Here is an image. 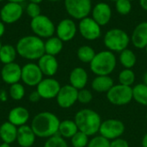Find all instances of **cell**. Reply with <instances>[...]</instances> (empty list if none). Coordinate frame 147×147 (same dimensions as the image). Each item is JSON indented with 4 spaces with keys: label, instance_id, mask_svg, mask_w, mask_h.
I'll list each match as a JSON object with an SVG mask.
<instances>
[{
    "label": "cell",
    "instance_id": "6da1fadb",
    "mask_svg": "<svg viewBox=\"0 0 147 147\" xmlns=\"http://www.w3.org/2000/svg\"><path fill=\"white\" fill-rule=\"evenodd\" d=\"M59 124L60 121L56 115L44 111L34 116L30 127L36 137L48 139L58 134Z\"/></svg>",
    "mask_w": 147,
    "mask_h": 147
},
{
    "label": "cell",
    "instance_id": "7a4b0ae2",
    "mask_svg": "<svg viewBox=\"0 0 147 147\" xmlns=\"http://www.w3.org/2000/svg\"><path fill=\"white\" fill-rule=\"evenodd\" d=\"M17 54L28 60H38L45 54L44 40L34 35H26L18 40L16 45Z\"/></svg>",
    "mask_w": 147,
    "mask_h": 147
},
{
    "label": "cell",
    "instance_id": "3957f363",
    "mask_svg": "<svg viewBox=\"0 0 147 147\" xmlns=\"http://www.w3.org/2000/svg\"><path fill=\"white\" fill-rule=\"evenodd\" d=\"M74 121L78 131L85 134L89 137L98 134L102 124L99 114L90 109H83L78 111L75 115Z\"/></svg>",
    "mask_w": 147,
    "mask_h": 147
},
{
    "label": "cell",
    "instance_id": "277c9868",
    "mask_svg": "<svg viewBox=\"0 0 147 147\" xmlns=\"http://www.w3.org/2000/svg\"><path fill=\"white\" fill-rule=\"evenodd\" d=\"M116 57L109 50L101 51L90 63L91 71L96 76H109L116 67Z\"/></svg>",
    "mask_w": 147,
    "mask_h": 147
},
{
    "label": "cell",
    "instance_id": "5b68a950",
    "mask_svg": "<svg viewBox=\"0 0 147 147\" xmlns=\"http://www.w3.org/2000/svg\"><path fill=\"white\" fill-rule=\"evenodd\" d=\"M131 39L127 32L121 28H112L107 31L104 35L103 42L108 50L121 53L127 48Z\"/></svg>",
    "mask_w": 147,
    "mask_h": 147
},
{
    "label": "cell",
    "instance_id": "8992f818",
    "mask_svg": "<svg viewBox=\"0 0 147 147\" xmlns=\"http://www.w3.org/2000/svg\"><path fill=\"white\" fill-rule=\"evenodd\" d=\"M30 28L34 35L41 39H48L54 35L56 26L48 16L41 14L31 19Z\"/></svg>",
    "mask_w": 147,
    "mask_h": 147
},
{
    "label": "cell",
    "instance_id": "52a82bcc",
    "mask_svg": "<svg viewBox=\"0 0 147 147\" xmlns=\"http://www.w3.org/2000/svg\"><path fill=\"white\" fill-rule=\"evenodd\" d=\"M65 9L68 15L76 20H82L91 13V0H65Z\"/></svg>",
    "mask_w": 147,
    "mask_h": 147
},
{
    "label": "cell",
    "instance_id": "ba28073f",
    "mask_svg": "<svg viewBox=\"0 0 147 147\" xmlns=\"http://www.w3.org/2000/svg\"><path fill=\"white\" fill-rule=\"evenodd\" d=\"M107 98L113 105H126L133 100V88L120 84L114 85L107 92Z\"/></svg>",
    "mask_w": 147,
    "mask_h": 147
},
{
    "label": "cell",
    "instance_id": "9c48e42d",
    "mask_svg": "<svg viewBox=\"0 0 147 147\" xmlns=\"http://www.w3.org/2000/svg\"><path fill=\"white\" fill-rule=\"evenodd\" d=\"M125 132L124 123L117 119H108L104 121H102L99 134L102 137L106 138L109 140H113L121 136Z\"/></svg>",
    "mask_w": 147,
    "mask_h": 147
},
{
    "label": "cell",
    "instance_id": "30bf717a",
    "mask_svg": "<svg viewBox=\"0 0 147 147\" xmlns=\"http://www.w3.org/2000/svg\"><path fill=\"white\" fill-rule=\"evenodd\" d=\"M43 73L37 64L29 62L25 64L22 67V83L29 87H36L39 83L43 79Z\"/></svg>",
    "mask_w": 147,
    "mask_h": 147
},
{
    "label": "cell",
    "instance_id": "8fae6325",
    "mask_svg": "<svg viewBox=\"0 0 147 147\" xmlns=\"http://www.w3.org/2000/svg\"><path fill=\"white\" fill-rule=\"evenodd\" d=\"M24 13L22 3L7 2L0 9V20L5 24H12L18 22Z\"/></svg>",
    "mask_w": 147,
    "mask_h": 147
},
{
    "label": "cell",
    "instance_id": "7c38bea8",
    "mask_svg": "<svg viewBox=\"0 0 147 147\" xmlns=\"http://www.w3.org/2000/svg\"><path fill=\"white\" fill-rule=\"evenodd\" d=\"M78 28L81 36L88 40H95L102 34L101 26L92 17L87 16L80 20Z\"/></svg>",
    "mask_w": 147,
    "mask_h": 147
},
{
    "label": "cell",
    "instance_id": "4fadbf2b",
    "mask_svg": "<svg viewBox=\"0 0 147 147\" xmlns=\"http://www.w3.org/2000/svg\"><path fill=\"white\" fill-rule=\"evenodd\" d=\"M61 85L58 80L53 78H43L36 86V90L42 99L56 98Z\"/></svg>",
    "mask_w": 147,
    "mask_h": 147
},
{
    "label": "cell",
    "instance_id": "5bb4252c",
    "mask_svg": "<svg viewBox=\"0 0 147 147\" xmlns=\"http://www.w3.org/2000/svg\"><path fill=\"white\" fill-rule=\"evenodd\" d=\"M78 90H77L71 84L61 86L56 96L58 105L61 109H69L72 107L76 103V102H78Z\"/></svg>",
    "mask_w": 147,
    "mask_h": 147
},
{
    "label": "cell",
    "instance_id": "9a60e30c",
    "mask_svg": "<svg viewBox=\"0 0 147 147\" xmlns=\"http://www.w3.org/2000/svg\"><path fill=\"white\" fill-rule=\"evenodd\" d=\"M78 32V27L75 22L71 18H65L61 20L56 26L55 34L63 42H68L71 40Z\"/></svg>",
    "mask_w": 147,
    "mask_h": 147
},
{
    "label": "cell",
    "instance_id": "2e32d148",
    "mask_svg": "<svg viewBox=\"0 0 147 147\" xmlns=\"http://www.w3.org/2000/svg\"><path fill=\"white\" fill-rule=\"evenodd\" d=\"M22 78V67L16 62L3 65L1 70V78L7 84L19 83Z\"/></svg>",
    "mask_w": 147,
    "mask_h": 147
},
{
    "label": "cell",
    "instance_id": "e0dca14e",
    "mask_svg": "<svg viewBox=\"0 0 147 147\" xmlns=\"http://www.w3.org/2000/svg\"><path fill=\"white\" fill-rule=\"evenodd\" d=\"M92 18L102 27L107 25L112 17V9L109 4L104 2L96 3L91 10Z\"/></svg>",
    "mask_w": 147,
    "mask_h": 147
},
{
    "label": "cell",
    "instance_id": "ac0fdd59",
    "mask_svg": "<svg viewBox=\"0 0 147 147\" xmlns=\"http://www.w3.org/2000/svg\"><path fill=\"white\" fill-rule=\"evenodd\" d=\"M40 67L41 72L47 78H53L58 71L59 69V62L55 56L45 53L42 55L37 63Z\"/></svg>",
    "mask_w": 147,
    "mask_h": 147
},
{
    "label": "cell",
    "instance_id": "d6986e66",
    "mask_svg": "<svg viewBox=\"0 0 147 147\" xmlns=\"http://www.w3.org/2000/svg\"><path fill=\"white\" fill-rule=\"evenodd\" d=\"M133 45L139 49H145L147 46V22L138 24L134 29L131 36Z\"/></svg>",
    "mask_w": 147,
    "mask_h": 147
},
{
    "label": "cell",
    "instance_id": "ffe728a7",
    "mask_svg": "<svg viewBox=\"0 0 147 147\" xmlns=\"http://www.w3.org/2000/svg\"><path fill=\"white\" fill-rule=\"evenodd\" d=\"M29 118L30 115L28 110L22 106L11 109L8 115V121H9L17 127L26 125Z\"/></svg>",
    "mask_w": 147,
    "mask_h": 147
},
{
    "label": "cell",
    "instance_id": "44dd1931",
    "mask_svg": "<svg viewBox=\"0 0 147 147\" xmlns=\"http://www.w3.org/2000/svg\"><path fill=\"white\" fill-rule=\"evenodd\" d=\"M36 135L28 125H23L17 129L16 142L21 147H31L35 142Z\"/></svg>",
    "mask_w": 147,
    "mask_h": 147
},
{
    "label": "cell",
    "instance_id": "7402d4cb",
    "mask_svg": "<svg viewBox=\"0 0 147 147\" xmlns=\"http://www.w3.org/2000/svg\"><path fill=\"white\" fill-rule=\"evenodd\" d=\"M88 78L89 77L87 71L82 67L74 68L69 76L70 84L78 90L85 88L88 83Z\"/></svg>",
    "mask_w": 147,
    "mask_h": 147
},
{
    "label": "cell",
    "instance_id": "603a6c76",
    "mask_svg": "<svg viewBox=\"0 0 147 147\" xmlns=\"http://www.w3.org/2000/svg\"><path fill=\"white\" fill-rule=\"evenodd\" d=\"M18 127L10 123L9 121H5L0 126V139L3 143L12 144L16 141Z\"/></svg>",
    "mask_w": 147,
    "mask_h": 147
},
{
    "label": "cell",
    "instance_id": "cb8c5ba5",
    "mask_svg": "<svg viewBox=\"0 0 147 147\" xmlns=\"http://www.w3.org/2000/svg\"><path fill=\"white\" fill-rule=\"evenodd\" d=\"M114 86V81L109 76H96L92 83V89L99 93L108 92Z\"/></svg>",
    "mask_w": 147,
    "mask_h": 147
},
{
    "label": "cell",
    "instance_id": "d4e9b609",
    "mask_svg": "<svg viewBox=\"0 0 147 147\" xmlns=\"http://www.w3.org/2000/svg\"><path fill=\"white\" fill-rule=\"evenodd\" d=\"M78 132V128L74 121L65 120V121H60L58 134L62 138L71 139Z\"/></svg>",
    "mask_w": 147,
    "mask_h": 147
},
{
    "label": "cell",
    "instance_id": "484cf974",
    "mask_svg": "<svg viewBox=\"0 0 147 147\" xmlns=\"http://www.w3.org/2000/svg\"><path fill=\"white\" fill-rule=\"evenodd\" d=\"M63 44L64 42L59 38L54 35L47 39V40L44 41L45 53L53 56L58 55L63 49Z\"/></svg>",
    "mask_w": 147,
    "mask_h": 147
},
{
    "label": "cell",
    "instance_id": "4316f807",
    "mask_svg": "<svg viewBox=\"0 0 147 147\" xmlns=\"http://www.w3.org/2000/svg\"><path fill=\"white\" fill-rule=\"evenodd\" d=\"M17 55L16 47L10 44L3 45L0 49V61L3 65L15 62Z\"/></svg>",
    "mask_w": 147,
    "mask_h": 147
},
{
    "label": "cell",
    "instance_id": "83f0119b",
    "mask_svg": "<svg viewBox=\"0 0 147 147\" xmlns=\"http://www.w3.org/2000/svg\"><path fill=\"white\" fill-rule=\"evenodd\" d=\"M133 99L138 103L147 106V85L139 84L133 88Z\"/></svg>",
    "mask_w": 147,
    "mask_h": 147
},
{
    "label": "cell",
    "instance_id": "f1b7e54d",
    "mask_svg": "<svg viewBox=\"0 0 147 147\" xmlns=\"http://www.w3.org/2000/svg\"><path fill=\"white\" fill-rule=\"evenodd\" d=\"M137 61L135 53L131 49H125L120 53V62L126 69H132Z\"/></svg>",
    "mask_w": 147,
    "mask_h": 147
},
{
    "label": "cell",
    "instance_id": "f546056e",
    "mask_svg": "<svg viewBox=\"0 0 147 147\" xmlns=\"http://www.w3.org/2000/svg\"><path fill=\"white\" fill-rule=\"evenodd\" d=\"M77 55L81 62L90 64L96 56V52L90 46L84 45L78 49Z\"/></svg>",
    "mask_w": 147,
    "mask_h": 147
},
{
    "label": "cell",
    "instance_id": "4dcf8cb0",
    "mask_svg": "<svg viewBox=\"0 0 147 147\" xmlns=\"http://www.w3.org/2000/svg\"><path fill=\"white\" fill-rule=\"evenodd\" d=\"M9 95L14 101H21L25 96V87L21 83L11 84L9 89Z\"/></svg>",
    "mask_w": 147,
    "mask_h": 147
},
{
    "label": "cell",
    "instance_id": "1f68e13d",
    "mask_svg": "<svg viewBox=\"0 0 147 147\" xmlns=\"http://www.w3.org/2000/svg\"><path fill=\"white\" fill-rule=\"evenodd\" d=\"M119 82L120 84L132 87V85L135 82V73L133 71L132 69L125 68L119 74Z\"/></svg>",
    "mask_w": 147,
    "mask_h": 147
},
{
    "label": "cell",
    "instance_id": "d6a6232c",
    "mask_svg": "<svg viewBox=\"0 0 147 147\" xmlns=\"http://www.w3.org/2000/svg\"><path fill=\"white\" fill-rule=\"evenodd\" d=\"M71 145L73 147H87L89 144V136L78 131L71 139Z\"/></svg>",
    "mask_w": 147,
    "mask_h": 147
},
{
    "label": "cell",
    "instance_id": "836d02e7",
    "mask_svg": "<svg viewBox=\"0 0 147 147\" xmlns=\"http://www.w3.org/2000/svg\"><path fill=\"white\" fill-rule=\"evenodd\" d=\"M115 9L120 15L127 16L132 10V2L129 0H117L115 2Z\"/></svg>",
    "mask_w": 147,
    "mask_h": 147
},
{
    "label": "cell",
    "instance_id": "e575fe53",
    "mask_svg": "<svg viewBox=\"0 0 147 147\" xmlns=\"http://www.w3.org/2000/svg\"><path fill=\"white\" fill-rule=\"evenodd\" d=\"M43 147H69L67 142L60 135L56 134L47 139Z\"/></svg>",
    "mask_w": 147,
    "mask_h": 147
},
{
    "label": "cell",
    "instance_id": "d590c367",
    "mask_svg": "<svg viewBox=\"0 0 147 147\" xmlns=\"http://www.w3.org/2000/svg\"><path fill=\"white\" fill-rule=\"evenodd\" d=\"M87 147H110V140L102 135H97L89 141Z\"/></svg>",
    "mask_w": 147,
    "mask_h": 147
},
{
    "label": "cell",
    "instance_id": "8d00e7d4",
    "mask_svg": "<svg viewBox=\"0 0 147 147\" xmlns=\"http://www.w3.org/2000/svg\"><path fill=\"white\" fill-rule=\"evenodd\" d=\"M26 13L29 17H31V19L41 15V9L40 4L28 3L26 6Z\"/></svg>",
    "mask_w": 147,
    "mask_h": 147
},
{
    "label": "cell",
    "instance_id": "74e56055",
    "mask_svg": "<svg viewBox=\"0 0 147 147\" xmlns=\"http://www.w3.org/2000/svg\"><path fill=\"white\" fill-rule=\"evenodd\" d=\"M93 99V95L90 90H87L85 88L79 90L78 94V101L83 104H87L90 102Z\"/></svg>",
    "mask_w": 147,
    "mask_h": 147
},
{
    "label": "cell",
    "instance_id": "f35d334b",
    "mask_svg": "<svg viewBox=\"0 0 147 147\" xmlns=\"http://www.w3.org/2000/svg\"><path fill=\"white\" fill-rule=\"evenodd\" d=\"M110 147H129V144L124 139L118 138L110 141Z\"/></svg>",
    "mask_w": 147,
    "mask_h": 147
},
{
    "label": "cell",
    "instance_id": "ab89813d",
    "mask_svg": "<svg viewBox=\"0 0 147 147\" xmlns=\"http://www.w3.org/2000/svg\"><path fill=\"white\" fill-rule=\"evenodd\" d=\"M40 98H41V97H40V96L39 95V93L37 92L36 90H34V91H32V92L29 94V96H28V100H29L31 102H37L40 101Z\"/></svg>",
    "mask_w": 147,
    "mask_h": 147
},
{
    "label": "cell",
    "instance_id": "60d3db41",
    "mask_svg": "<svg viewBox=\"0 0 147 147\" xmlns=\"http://www.w3.org/2000/svg\"><path fill=\"white\" fill-rule=\"evenodd\" d=\"M8 100V96H7V93L4 90H2L0 91V101L2 102H6Z\"/></svg>",
    "mask_w": 147,
    "mask_h": 147
},
{
    "label": "cell",
    "instance_id": "b9f144b4",
    "mask_svg": "<svg viewBox=\"0 0 147 147\" xmlns=\"http://www.w3.org/2000/svg\"><path fill=\"white\" fill-rule=\"evenodd\" d=\"M5 23L4 22H3L1 20H0V38L4 34V33H5Z\"/></svg>",
    "mask_w": 147,
    "mask_h": 147
},
{
    "label": "cell",
    "instance_id": "7bdbcfd3",
    "mask_svg": "<svg viewBox=\"0 0 147 147\" xmlns=\"http://www.w3.org/2000/svg\"><path fill=\"white\" fill-rule=\"evenodd\" d=\"M140 4L144 10L147 11V0H140Z\"/></svg>",
    "mask_w": 147,
    "mask_h": 147
},
{
    "label": "cell",
    "instance_id": "ee69618b",
    "mask_svg": "<svg viewBox=\"0 0 147 147\" xmlns=\"http://www.w3.org/2000/svg\"><path fill=\"white\" fill-rule=\"evenodd\" d=\"M142 146L147 147V134H146L142 139Z\"/></svg>",
    "mask_w": 147,
    "mask_h": 147
},
{
    "label": "cell",
    "instance_id": "f6af8a7d",
    "mask_svg": "<svg viewBox=\"0 0 147 147\" xmlns=\"http://www.w3.org/2000/svg\"><path fill=\"white\" fill-rule=\"evenodd\" d=\"M8 2H12V3H22L27 0H7Z\"/></svg>",
    "mask_w": 147,
    "mask_h": 147
},
{
    "label": "cell",
    "instance_id": "bcb514c9",
    "mask_svg": "<svg viewBox=\"0 0 147 147\" xmlns=\"http://www.w3.org/2000/svg\"><path fill=\"white\" fill-rule=\"evenodd\" d=\"M28 1L29 3H38V4L43 2V0H28Z\"/></svg>",
    "mask_w": 147,
    "mask_h": 147
},
{
    "label": "cell",
    "instance_id": "7dc6e473",
    "mask_svg": "<svg viewBox=\"0 0 147 147\" xmlns=\"http://www.w3.org/2000/svg\"><path fill=\"white\" fill-rule=\"evenodd\" d=\"M143 80H144V84H145L146 85H147V71L145 73V75H144Z\"/></svg>",
    "mask_w": 147,
    "mask_h": 147
},
{
    "label": "cell",
    "instance_id": "c3c4849f",
    "mask_svg": "<svg viewBox=\"0 0 147 147\" xmlns=\"http://www.w3.org/2000/svg\"><path fill=\"white\" fill-rule=\"evenodd\" d=\"M0 147H11L9 144H6V143H2L0 145Z\"/></svg>",
    "mask_w": 147,
    "mask_h": 147
},
{
    "label": "cell",
    "instance_id": "681fc988",
    "mask_svg": "<svg viewBox=\"0 0 147 147\" xmlns=\"http://www.w3.org/2000/svg\"><path fill=\"white\" fill-rule=\"evenodd\" d=\"M47 1H49V2H59L61 0H47Z\"/></svg>",
    "mask_w": 147,
    "mask_h": 147
},
{
    "label": "cell",
    "instance_id": "f907efd6",
    "mask_svg": "<svg viewBox=\"0 0 147 147\" xmlns=\"http://www.w3.org/2000/svg\"><path fill=\"white\" fill-rule=\"evenodd\" d=\"M2 46H3V45H2V43H1V41H0V49H1V47H2Z\"/></svg>",
    "mask_w": 147,
    "mask_h": 147
},
{
    "label": "cell",
    "instance_id": "816d5d0a",
    "mask_svg": "<svg viewBox=\"0 0 147 147\" xmlns=\"http://www.w3.org/2000/svg\"><path fill=\"white\" fill-rule=\"evenodd\" d=\"M109 1H114V2H116L117 0H109Z\"/></svg>",
    "mask_w": 147,
    "mask_h": 147
},
{
    "label": "cell",
    "instance_id": "f5cc1de1",
    "mask_svg": "<svg viewBox=\"0 0 147 147\" xmlns=\"http://www.w3.org/2000/svg\"><path fill=\"white\" fill-rule=\"evenodd\" d=\"M145 49H146V53H147V46H146V47Z\"/></svg>",
    "mask_w": 147,
    "mask_h": 147
},
{
    "label": "cell",
    "instance_id": "db71d44e",
    "mask_svg": "<svg viewBox=\"0 0 147 147\" xmlns=\"http://www.w3.org/2000/svg\"><path fill=\"white\" fill-rule=\"evenodd\" d=\"M129 1H131V2H133V1H136V0H129Z\"/></svg>",
    "mask_w": 147,
    "mask_h": 147
},
{
    "label": "cell",
    "instance_id": "11a10c76",
    "mask_svg": "<svg viewBox=\"0 0 147 147\" xmlns=\"http://www.w3.org/2000/svg\"><path fill=\"white\" fill-rule=\"evenodd\" d=\"M3 1H4V0H0V3H1V2H3Z\"/></svg>",
    "mask_w": 147,
    "mask_h": 147
},
{
    "label": "cell",
    "instance_id": "9f6ffc18",
    "mask_svg": "<svg viewBox=\"0 0 147 147\" xmlns=\"http://www.w3.org/2000/svg\"><path fill=\"white\" fill-rule=\"evenodd\" d=\"M146 120H147V114H146Z\"/></svg>",
    "mask_w": 147,
    "mask_h": 147
},
{
    "label": "cell",
    "instance_id": "6f0895ef",
    "mask_svg": "<svg viewBox=\"0 0 147 147\" xmlns=\"http://www.w3.org/2000/svg\"><path fill=\"white\" fill-rule=\"evenodd\" d=\"M19 147H21V146H19Z\"/></svg>",
    "mask_w": 147,
    "mask_h": 147
}]
</instances>
